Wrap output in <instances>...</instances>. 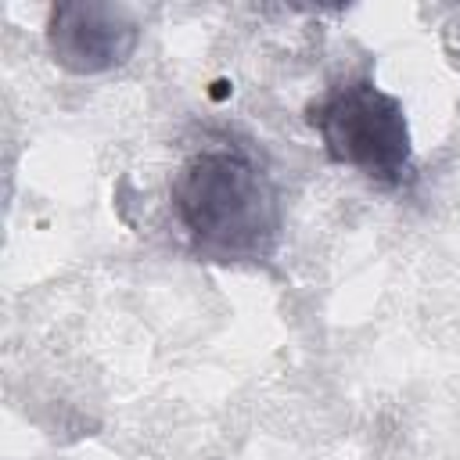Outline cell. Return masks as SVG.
<instances>
[{"mask_svg":"<svg viewBox=\"0 0 460 460\" xmlns=\"http://www.w3.org/2000/svg\"><path fill=\"white\" fill-rule=\"evenodd\" d=\"M172 216L208 262H270L284 241L273 176L241 147H201L172 176Z\"/></svg>","mask_w":460,"mask_h":460,"instance_id":"6da1fadb","label":"cell"},{"mask_svg":"<svg viewBox=\"0 0 460 460\" xmlns=\"http://www.w3.org/2000/svg\"><path fill=\"white\" fill-rule=\"evenodd\" d=\"M140 43V22L122 4L68 0L50 7L47 50L50 61L72 75H101L133 58Z\"/></svg>","mask_w":460,"mask_h":460,"instance_id":"3957f363","label":"cell"},{"mask_svg":"<svg viewBox=\"0 0 460 460\" xmlns=\"http://www.w3.org/2000/svg\"><path fill=\"white\" fill-rule=\"evenodd\" d=\"M305 122L316 129L323 155L334 165L356 169L381 187H402L413 176L406 108L395 93L381 90L367 68L334 79L316 101H309Z\"/></svg>","mask_w":460,"mask_h":460,"instance_id":"7a4b0ae2","label":"cell"}]
</instances>
